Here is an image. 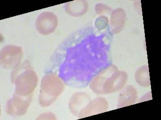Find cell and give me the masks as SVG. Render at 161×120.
Wrapping results in <instances>:
<instances>
[{"instance_id":"cell-1","label":"cell","mask_w":161,"mask_h":120,"mask_svg":"<svg viewBox=\"0 0 161 120\" xmlns=\"http://www.w3.org/2000/svg\"><path fill=\"white\" fill-rule=\"evenodd\" d=\"M127 78L125 72L119 71L114 65H110L94 76L90 87L96 94H110L122 89Z\"/></svg>"},{"instance_id":"cell-2","label":"cell","mask_w":161,"mask_h":120,"mask_svg":"<svg viewBox=\"0 0 161 120\" xmlns=\"http://www.w3.org/2000/svg\"><path fill=\"white\" fill-rule=\"evenodd\" d=\"M18 66L11 75L12 82L15 84V94L21 96H32L37 84V75L28 63Z\"/></svg>"},{"instance_id":"cell-3","label":"cell","mask_w":161,"mask_h":120,"mask_svg":"<svg viewBox=\"0 0 161 120\" xmlns=\"http://www.w3.org/2000/svg\"><path fill=\"white\" fill-rule=\"evenodd\" d=\"M64 89V84L59 77L49 72L42 79L39 96L40 105L49 106L62 94Z\"/></svg>"},{"instance_id":"cell-4","label":"cell","mask_w":161,"mask_h":120,"mask_svg":"<svg viewBox=\"0 0 161 120\" xmlns=\"http://www.w3.org/2000/svg\"><path fill=\"white\" fill-rule=\"evenodd\" d=\"M21 48L9 45L2 49L0 62L5 69H15L19 66L22 58Z\"/></svg>"},{"instance_id":"cell-5","label":"cell","mask_w":161,"mask_h":120,"mask_svg":"<svg viewBox=\"0 0 161 120\" xmlns=\"http://www.w3.org/2000/svg\"><path fill=\"white\" fill-rule=\"evenodd\" d=\"M32 97L21 96L14 94L13 97L7 102V113L14 116H21L24 115L29 107Z\"/></svg>"},{"instance_id":"cell-6","label":"cell","mask_w":161,"mask_h":120,"mask_svg":"<svg viewBox=\"0 0 161 120\" xmlns=\"http://www.w3.org/2000/svg\"><path fill=\"white\" fill-rule=\"evenodd\" d=\"M58 25L57 16L51 12H43L39 15L36 21L38 31L43 35L53 32Z\"/></svg>"},{"instance_id":"cell-7","label":"cell","mask_w":161,"mask_h":120,"mask_svg":"<svg viewBox=\"0 0 161 120\" xmlns=\"http://www.w3.org/2000/svg\"><path fill=\"white\" fill-rule=\"evenodd\" d=\"M107 109L108 102L106 99L103 98H97L92 101H90L78 116L80 118L90 116L105 112Z\"/></svg>"},{"instance_id":"cell-8","label":"cell","mask_w":161,"mask_h":120,"mask_svg":"<svg viewBox=\"0 0 161 120\" xmlns=\"http://www.w3.org/2000/svg\"><path fill=\"white\" fill-rule=\"evenodd\" d=\"M126 14L123 9H116L111 15L110 29L113 34H117L121 31L125 26Z\"/></svg>"},{"instance_id":"cell-9","label":"cell","mask_w":161,"mask_h":120,"mask_svg":"<svg viewBox=\"0 0 161 120\" xmlns=\"http://www.w3.org/2000/svg\"><path fill=\"white\" fill-rule=\"evenodd\" d=\"M90 101L89 97L84 93L78 92L72 97L69 102V109L76 115H79L80 112L86 107Z\"/></svg>"},{"instance_id":"cell-10","label":"cell","mask_w":161,"mask_h":120,"mask_svg":"<svg viewBox=\"0 0 161 120\" xmlns=\"http://www.w3.org/2000/svg\"><path fill=\"white\" fill-rule=\"evenodd\" d=\"M137 98V92L131 86L126 87L120 93L118 100V108L130 106L135 103Z\"/></svg>"},{"instance_id":"cell-11","label":"cell","mask_w":161,"mask_h":120,"mask_svg":"<svg viewBox=\"0 0 161 120\" xmlns=\"http://www.w3.org/2000/svg\"><path fill=\"white\" fill-rule=\"evenodd\" d=\"M87 2L74 1L68 2L65 5V10L68 13L75 17L85 14L88 10Z\"/></svg>"},{"instance_id":"cell-12","label":"cell","mask_w":161,"mask_h":120,"mask_svg":"<svg viewBox=\"0 0 161 120\" xmlns=\"http://www.w3.org/2000/svg\"><path fill=\"white\" fill-rule=\"evenodd\" d=\"M136 82L142 86H150V75L148 67H142L137 70L136 74Z\"/></svg>"}]
</instances>
